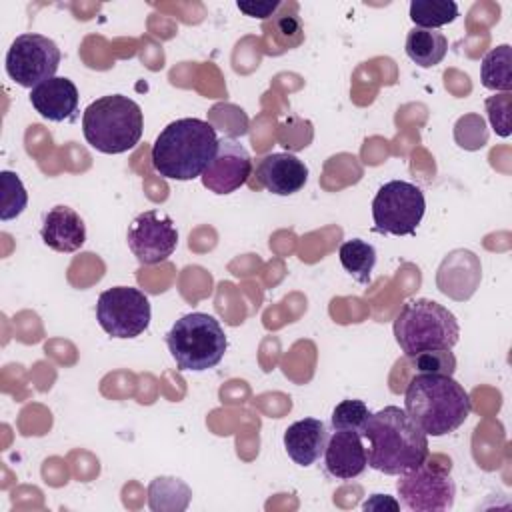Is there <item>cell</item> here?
<instances>
[{
    "mask_svg": "<svg viewBox=\"0 0 512 512\" xmlns=\"http://www.w3.org/2000/svg\"><path fill=\"white\" fill-rule=\"evenodd\" d=\"M362 438L368 440V466L388 476H400L430 456L428 436L400 406L370 414Z\"/></svg>",
    "mask_w": 512,
    "mask_h": 512,
    "instance_id": "6da1fadb",
    "label": "cell"
},
{
    "mask_svg": "<svg viewBox=\"0 0 512 512\" xmlns=\"http://www.w3.org/2000/svg\"><path fill=\"white\" fill-rule=\"evenodd\" d=\"M216 148L218 136L210 122L178 118L158 134L150 160L162 178L194 180L210 166Z\"/></svg>",
    "mask_w": 512,
    "mask_h": 512,
    "instance_id": "7a4b0ae2",
    "label": "cell"
},
{
    "mask_svg": "<svg viewBox=\"0 0 512 512\" xmlns=\"http://www.w3.org/2000/svg\"><path fill=\"white\" fill-rule=\"evenodd\" d=\"M404 410L426 436H446L466 422L472 400L452 376L418 374L406 386Z\"/></svg>",
    "mask_w": 512,
    "mask_h": 512,
    "instance_id": "3957f363",
    "label": "cell"
},
{
    "mask_svg": "<svg viewBox=\"0 0 512 512\" xmlns=\"http://www.w3.org/2000/svg\"><path fill=\"white\" fill-rule=\"evenodd\" d=\"M144 130L142 108L128 96L108 94L90 102L82 114L86 142L102 154L132 150Z\"/></svg>",
    "mask_w": 512,
    "mask_h": 512,
    "instance_id": "277c9868",
    "label": "cell"
},
{
    "mask_svg": "<svg viewBox=\"0 0 512 512\" xmlns=\"http://www.w3.org/2000/svg\"><path fill=\"white\" fill-rule=\"evenodd\" d=\"M394 338L406 358L424 350H452L460 338L456 316L442 304L408 300L394 318Z\"/></svg>",
    "mask_w": 512,
    "mask_h": 512,
    "instance_id": "5b68a950",
    "label": "cell"
},
{
    "mask_svg": "<svg viewBox=\"0 0 512 512\" xmlns=\"http://www.w3.org/2000/svg\"><path fill=\"white\" fill-rule=\"evenodd\" d=\"M166 346L180 370L204 372L224 358L228 338L212 314L190 312L172 324Z\"/></svg>",
    "mask_w": 512,
    "mask_h": 512,
    "instance_id": "8992f818",
    "label": "cell"
},
{
    "mask_svg": "<svg viewBox=\"0 0 512 512\" xmlns=\"http://www.w3.org/2000/svg\"><path fill=\"white\" fill-rule=\"evenodd\" d=\"M426 212L422 188L406 180H390L372 200L374 230L380 234H414Z\"/></svg>",
    "mask_w": 512,
    "mask_h": 512,
    "instance_id": "52a82bcc",
    "label": "cell"
},
{
    "mask_svg": "<svg viewBox=\"0 0 512 512\" xmlns=\"http://www.w3.org/2000/svg\"><path fill=\"white\" fill-rule=\"evenodd\" d=\"M400 502L412 512H442L454 506L456 484L450 476V462L440 466L428 462V458L400 474L396 484Z\"/></svg>",
    "mask_w": 512,
    "mask_h": 512,
    "instance_id": "ba28073f",
    "label": "cell"
},
{
    "mask_svg": "<svg viewBox=\"0 0 512 512\" xmlns=\"http://www.w3.org/2000/svg\"><path fill=\"white\" fill-rule=\"evenodd\" d=\"M152 308L148 296L134 286L104 290L96 302V320L112 338H136L150 324Z\"/></svg>",
    "mask_w": 512,
    "mask_h": 512,
    "instance_id": "9c48e42d",
    "label": "cell"
},
{
    "mask_svg": "<svg viewBox=\"0 0 512 512\" xmlns=\"http://www.w3.org/2000/svg\"><path fill=\"white\" fill-rule=\"evenodd\" d=\"M60 48L42 34L26 32L12 40L6 52V74L22 88H36L54 78L60 66Z\"/></svg>",
    "mask_w": 512,
    "mask_h": 512,
    "instance_id": "30bf717a",
    "label": "cell"
},
{
    "mask_svg": "<svg viewBox=\"0 0 512 512\" xmlns=\"http://www.w3.org/2000/svg\"><path fill=\"white\" fill-rule=\"evenodd\" d=\"M126 242L140 264L152 266L172 256L178 246V230L168 214L146 210L130 222Z\"/></svg>",
    "mask_w": 512,
    "mask_h": 512,
    "instance_id": "8fae6325",
    "label": "cell"
},
{
    "mask_svg": "<svg viewBox=\"0 0 512 512\" xmlns=\"http://www.w3.org/2000/svg\"><path fill=\"white\" fill-rule=\"evenodd\" d=\"M252 158L248 150L230 136L218 140L216 154L202 174V184L214 194H230L248 182Z\"/></svg>",
    "mask_w": 512,
    "mask_h": 512,
    "instance_id": "7c38bea8",
    "label": "cell"
},
{
    "mask_svg": "<svg viewBox=\"0 0 512 512\" xmlns=\"http://www.w3.org/2000/svg\"><path fill=\"white\" fill-rule=\"evenodd\" d=\"M254 174L258 184L268 192L276 196H290L304 188L308 180V166L294 154L272 152L256 162Z\"/></svg>",
    "mask_w": 512,
    "mask_h": 512,
    "instance_id": "4fadbf2b",
    "label": "cell"
},
{
    "mask_svg": "<svg viewBox=\"0 0 512 512\" xmlns=\"http://www.w3.org/2000/svg\"><path fill=\"white\" fill-rule=\"evenodd\" d=\"M480 278L482 268L478 256L470 250L458 248L446 254V258L438 266L436 284L444 296L464 302L476 292Z\"/></svg>",
    "mask_w": 512,
    "mask_h": 512,
    "instance_id": "5bb4252c",
    "label": "cell"
},
{
    "mask_svg": "<svg viewBox=\"0 0 512 512\" xmlns=\"http://www.w3.org/2000/svg\"><path fill=\"white\" fill-rule=\"evenodd\" d=\"M326 472L338 480H352L368 466L362 436L352 430H334L324 450Z\"/></svg>",
    "mask_w": 512,
    "mask_h": 512,
    "instance_id": "9a60e30c",
    "label": "cell"
},
{
    "mask_svg": "<svg viewBox=\"0 0 512 512\" xmlns=\"http://www.w3.org/2000/svg\"><path fill=\"white\" fill-rule=\"evenodd\" d=\"M30 104L50 122L74 120L78 112V88L70 78L54 76L30 90Z\"/></svg>",
    "mask_w": 512,
    "mask_h": 512,
    "instance_id": "2e32d148",
    "label": "cell"
},
{
    "mask_svg": "<svg viewBox=\"0 0 512 512\" xmlns=\"http://www.w3.org/2000/svg\"><path fill=\"white\" fill-rule=\"evenodd\" d=\"M40 236L56 252H76L86 242V224L74 208L58 204L46 212Z\"/></svg>",
    "mask_w": 512,
    "mask_h": 512,
    "instance_id": "e0dca14e",
    "label": "cell"
},
{
    "mask_svg": "<svg viewBox=\"0 0 512 512\" xmlns=\"http://www.w3.org/2000/svg\"><path fill=\"white\" fill-rule=\"evenodd\" d=\"M328 428L318 418H302L294 424H290L284 430V448L286 454L298 464V466H312L316 464L326 450L328 444Z\"/></svg>",
    "mask_w": 512,
    "mask_h": 512,
    "instance_id": "ac0fdd59",
    "label": "cell"
},
{
    "mask_svg": "<svg viewBox=\"0 0 512 512\" xmlns=\"http://www.w3.org/2000/svg\"><path fill=\"white\" fill-rule=\"evenodd\" d=\"M406 56L420 68H432L440 64L448 52V40L438 30L412 28L404 44Z\"/></svg>",
    "mask_w": 512,
    "mask_h": 512,
    "instance_id": "d6986e66",
    "label": "cell"
},
{
    "mask_svg": "<svg viewBox=\"0 0 512 512\" xmlns=\"http://www.w3.org/2000/svg\"><path fill=\"white\" fill-rule=\"evenodd\" d=\"M340 264L342 268L358 282V284H370L372 282V270L376 264V248L360 238H352L340 244L338 248Z\"/></svg>",
    "mask_w": 512,
    "mask_h": 512,
    "instance_id": "ffe728a7",
    "label": "cell"
},
{
    "mask_svg": "<svg viewBox=\"0 0 512 512\" xmlns=\"http://www.w3.org/2000/svg\"><path fill=\"white\" fill-rule=\"evenodd\" d=\"M512 54L508 44H500L486 52L480 64V80L482 86L488 90H498V92H510L512 90V72L510 64Z\"/></svg>",
    "mask_w": 512,
    "mask_h": 512,
    "instance_id": "44dd1931",
    "label": "cell"
},
{
    "mask_svg": "<svg viewBox=\"0 0 512 512\" xmlns=\"http://www.w3.org/2000/svg\"><path fill=\"white\" fill-rule=\"evenodd\" d=\"M178 496H192L190 488L180 478L158 476L148 486V504L152 510H184L188 500H178Z\"/></svg>",
    "mask_w": 512,
    "mask_h": 512,
    "instance_id": "7402d4cb",
    "label": "cell"
},
{
    "mask_svg": "<svg viewBox=\"0 0 512 512\" xmlns=\"http://www.w3.org/2000/svg\"><path fill=\"white\" fill-rule=\"evenodd\" d=\"M458 16V4L452 0H412L410 20L416 28L436 30L444 24L454 22Z\"/></svg>",
    "mask_w": 512,
    "mask_h": 512,
    "instance_id": "603a6c76",
    "label": "cell"
},
{
    "mask_svg": "<svg viewBox=\"0 0 512 512\" xmlns=\"http://www.w3.org/2000/svg\"><path fill=\"white\" fill-rule=\"evenodd\" d=\"M0 220H12L18 218L26 204H28V192L22 184V180L16 176V172L2 170L0 172Z\"/></svg>",
    "mask_w": 512,
    "mask_h": 512,
    "instance_id": "cb8c5ba5",
    "label": "cell"
},
{
    "mask_svg": "<svg viewBox=\"0 0 512 512\" xmlns=\"http://www.w3.org/2000/svg\"><path fill=\"white\" fill-rule=\"evenodd\" d=\"M370 414L372 412L368 410L366 402L354 400V398L352 400H342L332 410L330 424H332L334 430H352V432H358L362 436Z\"/></svg>",
    "mask_w": 512,
    "mask_h": 512,
    "instance_id": "d4e9b609",
    "label": "cell"
},
{
    "mask_svg": "<svg viewBox=\"0 0 512 512\" xmlns=\"http://www.w3.org/2000/svg\"><path fill=\"white\" fill-rule=\"evenodd\" d=\"M268 34L282 50H292L304 42V28L296 14H274Z\"/></svg>",
    "mask_w": 512,
    "mask_h": 512,
    "instance_id": "484cf974",
    "label": "cell"
},
{
    "mask_svg": "<svg viewBox=\"0 0 512 512\" xmlns=\"http://www.w3.org/2000/svg\"><path fill=\"white\" fill-rule=\"evenodd\" d=\"M410 360L418 374L452 376L456 372V356L452 350H424Z\"/></svg>",
    "mask_w": 512,
    "mask_h": 512,
    "instance_id": "4316f807",
    "label": "cell"
},
{
    "mask_svg": "<svg viewBox=\"0 0 512 512\" xmlns=\"http://www.w3.org/2000/svg\"><path fill=\"white\" fill-rule=\"evenodd\" d=\"M458 128H466V132L462 134V130H454V138L458 142V146L466 148V150H478L486 144L488 140V132L484 126V120L478 114H466L456 122Z\"/></svg>",
    "mask_w": 512,
    "mask_h": 512,
    "instance_id": "83f0119b",
    "label": "cell"
},
{
    "mask_svg": "<svg viewBox=\"0 0 512 512\" xmlns=\"http://www.w3.org/2000/svg\"><path fill=\"white\" fill-rule=\"evenodd\" d=\"M486 112L494 132L502 138L510 136V92L486 98Z\"/></svg>",
    "mask_w": 512,
    "mask_h": 512,
    "instance_id": "f1b7e54d",
    "label": "cell"
},
{
    "mask_svg": "<svg viewBox=\"0 0 512 512\" xmlns=\"http://www.w3.org/2000/svg\"><path fill=\"white\" fill-rule=\"evenodd\" d=\"M238 10L244 12L246 16H252V18H272L276 14V10L282 6V2L278 0H238Z\"/></svg>",
    "mask_w": 512,
    "mask_h": 512,
    "instance_id": "f546056e",
    "label": "cell"
}]
</instances>
